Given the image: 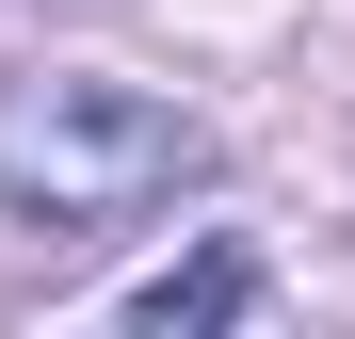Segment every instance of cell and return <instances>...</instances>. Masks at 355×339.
<instances>
[{"label":"cell","instance_id":"obj_2","mask_svg":"<svg viewBox=\"0 0 355 339\" xmlns=\"http://www.w3.org/2000/svg\"><path fill=\"white\" fill-rule=\"evenodd\" d=\"M243 307H259V259H243V243H194V259H162L146 291H130L146 339H194V323H243Z\"/></svg>","mask_w":355,"mask_h":339},{"label":"cell","instance_id":"obj_1","mask_svg":"<svg viewBox=\"0 0 355 339\" xmlns=\"http://www.w3.org/2000/svg\"><path fill=\"white\" fill-rule=\"evenodd\" d=\"M194 178H210V130L178 97L113 81V65H49V81L0 97V210L33 243H113L130 210L194 194Z\"/></svg>","mask_w":355,"mask_h":339}]
</instances>
